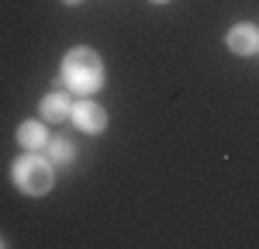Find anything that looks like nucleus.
Here are the masks:
<instances>
[{
  "label": "nucleus",
  "mask_w": 259,
  "mask_h": 249,
  "mask_svg": "<svg viewBox=\"0 0 259 249\" xmlns=\"http://www.w3.org/2000/svg\"><path fill=\"white\" fill-rule=\"evenodd\" d=\"M62 83L73 94H97L104 87V62L90 49H73L62 59Z\"/></svg>",
  "instance_id": "f257e3e1"
},
{
  "label": "nucleus",
  "mask_w": 259,
  "mask_h": 249,
  "mask_svg": "<svg viewBox=\"0 0 259 249\" xmlns=\"http://www.w3.org/2000/svg\"><path fill=\"white\" fill-rule=\"evenodd\" d=\"M18 190L31 194V197H41L49 194L52 184H56V173H52V159H41V156H21L14 170H11Z\"/></svg>",
  "instance_id": "f03ea898"
},
{
  "label": "nucleus",
  "mask_w": 259,
  "mask_h": 249,
  "mask_svg": "<svg viewBox=\"0 0 259 249\" xmlns=\"http://www.w3.org/2000/svg\"><path fill=\"white\" fill-rule=\"evenodd\" d=\"M73 121H76V128L80 132H87V135H97V132H104L107 128V114H104V107L94 101H80L73 104V114H69Z\"/></svg>",
  "instance_id": "7ed1b4c3"
},
{
  "label": "nucleus",
  "mask_w": 259,
  "mask_h": 249,
  "mask_svg": "<svg viewBox=\"0 0 259 249\" xmlns=\"http://www.w3.org/2000/svg\"><path fill=\"white\" fill-rule=\"evenodd\" d=\"M225 45H228L235 56H256L259 52V28L256 24H235V28L225 35Z\"/></svg>",
  "instance_id": "20e7f679"
},
{
  "label": "nucleus",
  "mask_w": 259,
  "mask_h": 249,
  "mask_svg": "<svg viewBox=\"0 0 259 249\" xmlns=\"http://www.w3.org/2000/svg\"><path fill=\"white\" fill-rule=\"evenodd\" d=\"M41 118H49V121H66L69 114H73V97L69 94H62V90H56V94H45L38 104Z\"/></svg>",
  "instance_id": "39448f33"
},
{
  "label": "nucleus",
  "mask_w": 259,
  "mask_h": 249,
  "mask_svg": "<svg viewBox=\"0 0 259 249\" xmlns=\"http://www.w3.org/2000/svg\"><path fill=\"white\" fill-rule=\"evenodd\" d=\"M18 142L24 149H41V145H49V132L41 121H24L18 128Z\"/></svg>",
  "instance_id": "423d86ee"
},
{
  "label": "nucleus",
  "mask_w": 259,
  "mask_h": 249,
  "mask_svg": "<svg viewBox=\"0 0 259 249\" xmlns=\"http://www.w3.org/2000/svg\"><path fill=\"white\" fill-rule=\"evenodd\" d=\"M73 156H76V149L69 139H49V159L52 163H73Z\"/></svg>",
  "instance_id": "0eeeda50"
},
{
  "label": "nucleus",
  "mask_w": 259,
  "mask_h": 249,
  "mask_svg": "<svg viewBox=\"0 0 259 249\" xmlns=\"http://www.w3.org/2000/svg\"><path fill=\"white\" fill-rule=\"evenodd\" d=\"M62 4H69V7H76V4H83V0H62Z\"/></svg>",
  "instance_id": "6e6552de"
},
{
  "label": "nucleus",
  "mask_w": 259,
  "mask_h": 249,
  "mask_svg": "<svg viewBox=\"0 0 259 249\" xmlns=\"http://www.w3.org/2000/svg\"><path fill=\"white\" fill-rule=\"evenodd\" d=\"M152 4H166V0H152Z\"/></svg>",
  "instance_id": "1a4fd4ad"
}]
</instances>
